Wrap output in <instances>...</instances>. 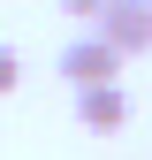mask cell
Instances as JSON below:
<instances>
[{"mask_svg": "<svg viewBox=\"0 0 152 160\" xmlns=\"http://www.w3.org/2000/svg\"><path fill=\"white\" fill-rule=\"evenodd\" d=\"M122 61H129V53L114 46L107 31H84V38H69V46H61V76H69L76 92H84V84H114Z\"/></svg>", "mask_w": 152, "mask_h": 160, "instance_id": "obj_1", "label": "cell"}, {"mask_svg": "<svg viewBox=\"0 0 152 160\" xmlns=\"http://www.w3.org/2000/svg\"><path fill=\"white\" fill-rule=\"evenodd\" d=\"M107 8H114V0H61V15H76V23H99Z\"/></svg>", "mask_w": 152, "mask_h": 160, "instance_id": "obj_5", "label": "cell"}, {"mask_svg": "<svg viewBox=\"0 0 152 160\" xmlns=\"http://www.w3.org/2000/svg\"><path fill=\"white\" fill-rule=\"evenodd\" d=\"M76 122H84L91 137H114L129 122V92L122 84H84V92H76Z\"/></svg>", "mask_w": 152, "mask_h": 160, "instance_id": "obj_2", "label": "cell"}, {"mask_svg": "<svg viewBox=\"0 0 152 160\" xmlns=\"http://www.w3.org/2000/svg\"><path fill=\"white\" fill-rule=\"evenodd\" d=\"M15 84H23V53H15V46H0V99H8Z\"/></svg>", "mask_w": 152, "mask_h": 160, "instance_id": "obj_4", "label": "cell"}, {"mask_svg": "<svg viewBox=\"0 0 152 160\" xmlns=\"http://www.w3.org/2000/svg\"><path fill=\"white\" fill-rule=\"evenodd\" d=\"M91 31H107L122 53H145V46H152V0H114Z\"/></svg>", "mask_w": 152, "mask_h": 160, "instance_id": "obj_3", "label": "cell"}]
</instances>
